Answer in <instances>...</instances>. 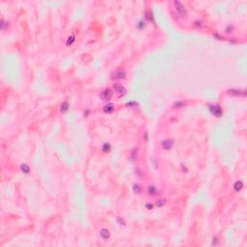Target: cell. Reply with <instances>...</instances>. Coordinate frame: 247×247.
<instances>
[{
  "mask_svg": "<svg viewBox=\"0 0 247 247\" xmlns=\"http://www.w3.org/2000/svg\"><path fill=\"white\" fill-rule=\"evenodd\" d=\"M228 94L231 96H245V91H240V90H229Z\"/></svg>",
  "mask_w": 247,
  "mask_h": 247,
  "instance_id": "8",
  "label": "cell"
},
{
  "mask_svg": "<svg viewBox=\"0 0 247 247\" xmlns=\"http://www.w3.org/2000/svg\"><path fill=\"white\" fill-rule=\"evenodd\" d=\"M174 4H175L176 10H177V12L179 13V15H180L182 17H183V18L187 17V12H186L184 6H183L180 1H174Z\"/></svg>",
  "mask_w": 247,
  "mask_h": 247,
  "instance_id": "1",
  "label": "cell"
},
{
  "mask_svg": "<svg viewBox=\"0 0 247 247\" xmlns=\"http://www.w3.org/2000/svg\"><path fill=\"white\" fill-rule=\"evenodd\" d=\"M149 193H150L151 196H156V195L158 194V191H157V189L155 185H151L149 187Z\"/></svg>",
  "mask_w": 247,
  "mask_h": 247,
  "instance_id": "10",
  "label": "cell"
},
{
  "mask_svg": "<svg viewBox=\"0 0 247 247\" xmlns=\"http://www.w3.org/2000/svg\"><path fill=\"white\" fill-rule=\"evenodd\" d=\"M8 25H9V22H8V21H5L4 19H1V23H0V27H1V29H2V30H4Z\"/></svg>",
  "mask_w": 247,
  "mask_h": 247,
  "instance_id": "16",
  "label": "cell"
},
{
  "mask_svg": "<svg viewBox=\"0 0 247 247\" xmlns=\"http://www.w3.org/2000/svg\"><path fill=\"white\" fill-rule=\"evenodd\" d=\"M113 88H114V90L116 91V93H118L119 94V96L120 97H122V96H124V95H126L127 94V89L124 87L123 85H121V84H115L114 86H113Z\"/></svg>",
  "mask_w": 247,
  "mask_h": 247,
  "instance_id": "4",
  "label": "cell"
},
{
  "mask_svg": "<svg viewBox=\"0 0 247 247\" xmlns=\"http://www.w3.org/2000/svg\"><path fill=\"white\" fill-rule=\"evenodd\" d=\"M112 96H113L112 91H111L110 89H106V90H104V91L101 94L100 98H101L102 101H103V102H107V101H109L110 98L112 97Z\"/></svg>",
  "mask_w": 247,
  "mask_h": 247,
  "instance_id": "3",
  "label": "cell"
},
{
  "mask_svg": "<svg viewBox=\"0 0 247 247\" xmlns=\"http://www.w3.org/2000/svg\"><path fill=\"white\" fill-rule=\"evenodd\" d=\"M136 173H137V175H139V174H140V176H141V178H143V175H142V173H141V171H140V169H137V170H136Z\"/></svg>",
  "mask_w": 247,
  "mask_h": 247,
  "instance_id": "23",
  "label": "cell"
},
{
  "mask_svg": "<svg viewBox=\"0 0 247 247\" xmlns=\"http://www.w3.org/2000/svg\"><path fill=\"white\" fill-rule=\"evenodd\" d=\"M73 42H75V36H70L68 38V41H67V45H70Z\"/></svg>",
  "mask_w": 247,
  "mask_h": 247,
  "instance_id": "18",
  "label": "cell"
},
{
  "mask_svg": "<svg viewBox=\"0 0 247 247\" xmlns=\"http://www.w3.org/2000/svg\"><path fill=\"white\" fill-rule=\"evenodd\" d=\"M153 16L152 12H151V11H149V16H148V18H149L150 20H152V21H153V16Z\"/></svg>",
  "mask_w": 247,
  "mask_h": 247,
  "instance_id": "22",
  "label": "cell"
},
{
  "mask_svg": "<svg viewBox=\"0 0 247 247\" xmlns=\"http://www.w3.org/2000/svg\"><path fill=\"white\" fill-rule=\"evenodd\" d=\"M100 235H101V237H102V239H104V240H106V239H108V238L110 237V232H109L107 229H102V230H101Z\"/></svg>",
  "mask_w": 247,
  "mask_h": 247,
  "instance_id": "7",
  "label": "cell"
},
{
  "mask_svg": "<svg viewBox=\"0 0 247 247\" xmlns=\"http://www.w3.org/2000/svg\"><path fill=\"white\" fill-rule=\"evenodd\" d=\"M109 150H110V145L107 144V143H105V144L102 146V151H103V152H108Z\"/></svg>",
  "mask_w": 247,
  "mask_h": 247,
  "instance_id": "19",
  "label": "cell"
},
{
  "mask_svg": "<svg viewBox=\"0 0 247 247\" xmlns=\"http://www.w3.org/2000/svg\"><path fill=\"white\" fill-rule=\"evenodd\" d=\"M209 111L215 116V117H221L222 115V109L219 105H216V104H210L209 106Z\"/></svg>",
  "mask_w": 247,
  "mask_h": 247,
  "instance_id": "2",
  "label": "cell"
},
{
  "mask_svg": "<svg viewBox=\"0 0 247 247\" xmlns=\"http://www.w3.org/2000/svg\"><path fill=\"white\" fill-rule=\"evenodd\" d=\"M232 30H233V26H232V25H229V26L226 28L227 33H231V32H232Z\"/></svg>",
  "mask_w": 247,
  "mask_h": 247,
  "instance_id": "20",
  "label": "cell"
},
{
  "mask_svg": "<svg viewBox=\"0 0 247 247\" xmlns=\"http://www.w3.org/2000/svg\"><path fill=\"white\" fill-rule=\"evenodd\" d=\"M112 78H117V79H122L126 77V72L123 70H117L112 73Z\"/></svg>",
  "mask_w": 247,
  "mask_h": 247,
  "instance_id": "6",
  "label": "cell"
},
{
  "mask_svg": "<svg viewBox=\"0 0 247 247\" xmlns=\"http://www.w3.org/2000/svg\"><path fill=\"white\" fill-rule=\"evenodd\" d=\"M103 111H104L105 113H111V112H113V111H114V104H113L112 102L106 104V105L103 107Z\"/></svg>",
  "mask_w": 247,
  "mask_h": 247,
  "instance_id": "9",
  "label": "cell"
},
{
  "mask_svg": "<svg viewBox=\"0 0 247 247\" xmlns=\"http://www.w3.org/2000/svg\"><path fill=\"white\" fill-rule=\"evenodd\" d=\"M132 189H133V192L135 193V194H140L141 193V187L139 186V184H137V183H135V184H133V186H132Z\"/></svg>",
  "mask_w": 247,
  "mask_h": 247,
  "instance_id": "14",
  "label": "cell"
},
{
  "mask_svg": "<svg viewBox=\"0 0 247 247\" xmlns=\"http://www.w3.org/2000/svg\"><path fill=\"white\" fill-rule=\"evenodd\" d=\"M68 109H69V103H68V102H63V103H62V105H61V111H63V112H64V111H67Z\"/></svg>",
  "mask_w": 247,
  "mask_h": 247,
  "instance_id": "17",
  "label": "cell"
},
{
  "mask_svg": "<svg viewBox=\"0 0 247 247\" xmlns=\"http://www.w3.org/2000/svg\"><path fill=\"white\" fill-rule=\"evenodd\" d=\"M193 25L196 26V27H198V28H204V27H205V23H204V21L197 20V21H195V22L193 23Z\"/></svg>",
  "mask_w": 247,
  "mask_h": 247,
  "instance_id": "13",
  "label": "cell"
},
{
  "mask_svg": "<svg viewBox=\"0 0 247 247\" xmlns=\"http://www.w3.org/2000/svg\"><path fill=\"white\" fill-rule=\"evenodd\" d=\"M217 241H218V238L217 237H213V244H215V242L217 243Z\"/></svg>",
  "mask_w": 247,
  "mask_h": 247,
  "instance_id": "25",
  "label": "cell"
},
{
  "mask_svg": "<svg viewBox=\"0 0 247 247\" xmlns=\"http://www.w3.org/2000/svg\"><path fill=\"white\" fill-rule=\"evenodd\" d=\"M242 187H243V183H242V182H240V181L236 182V183H235V185H234V188H235V190H236V192L240 191V190L242 189Z\"/></svg>",
  "mask_w": 247,
  "mask_h": 247,
  "instance_id": "11",
  "label": "cell"
},
{
  "mask_svg": "<svg viewBox=\"0 0 247 247\" xmlns=\"http://www.w3.org/2000/svg\"><path fill=\"white\" fill-rule=\"evenodd\" d=\"M173 144H174V142H173L172 139H166V140L161 142V147L164 150H170L173 147Z\"/></svg>",
  "mask_w": 247,
  "mask_h": 247,
  "instance_id": "5",
  "label": "cell"
},
{
  "mask_svg": "<svg viewBox=\"0 0 247 247\" xmlns=\"http://www.w3.org/2000/svg\"><path fill=\"white\" fill-rule=\"evenodd\" d=\"M20 169H21V171L24 173V174H28V173H29V170H30L29 166H28L27 164H25V163L21 164V166H20Z\"/></svg>",
  "mask_w": 247,
  "mask_h": 247,
  "instance_id": "12",
  "label": "cell"
},
{
  "mask_svg": "<svg viewBox=\"0 0 247 247\" xmlns=\"http://www.w3.org/2000/svg\"><path fill=\"white\" fill-rule=\"evenodd\" d=\"M183 105H184V102H176L175 103V106H178V107H181Z\"/></svg>",
  "mask_w": 247,
  "mask_h": 247,
  "instance_id": "21",
  "label": "cell"
},
{
  "mask_svg": "<svg viewBox=\"0 0 247 247\" xmlns=\"http://www.w3.org/2000/svg\"><path fill=\"white\" fill-rule=\"evenodd\" d=\"M165 203H166V201H165L164 199L157 200V201H156V206L157 208H161V207H163V206L165 205Z\"/></svg>",
  "mask_w": 247,
  "mask_h": 247,
  "instance_id": "15",
  "label": "cell"
},
{
  "mask_svg": "<svg viewBox=\"0 0 247 247\" xmlns=\"http://www.w3.org/2000/svg\"><path fill=\"white\" fill-rule=\"evenodd\" d=\"M146 208H149V209H153V205L148 204V205H146Z\"/></svg>",
  "mask_w": 247,
  "mask_h": 247,
  "instance_id": "24",
  "label": "cell"
}]
</instances>
